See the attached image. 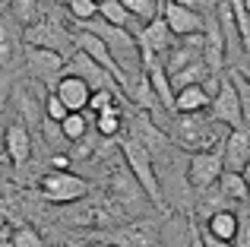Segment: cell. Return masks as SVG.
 Here are the masks:
<instances>
[{
  "label": "cell",
  "instance_id": "obj_1",
  "mask_svg": "<svg viewBox=\"0 0 250 247\" xmlns=\"http://www.w3.org/2000/svg\"><path fill=\"white\" fill-rule=\"evenodd\" d=\"M149 118L165 130V136L174 143L177 149H187L193 152H206V149L219 146L225 140L228 130L219 127L206 111L203 114H165V111H149Z\"/></svg>",
  "mask_w": 250,
  "mask_h": 247
},
{
  "label": "cell",
  "instance_id": "obj_2",
  "mask_svg": "<svg viewBox=\"0 0 250 247\" xmlns=\"http://www.w3.org/2000/svg\"><path fill=\"white\" fill-rule=\"evenodd\" d=\"M117 149H121V159H124V165H127V171L133 174V181L140 184L143 197L152 200V206L159 212H168L165 209V190H162L159 168H155L152 155L146 152V146L127 133V136H121V140H117Z\"/></svg>",
  "mask_w": 250,
  "mask_h": 247
},
{
  "label": "cell",
  "instance_id": "obj_3",
  "mask_svg": "<svg viewBox=\"0 0 250 247\" xmlns=\"http://www.w3.org/2000/svg\"><path fill=\"white\" fill-rule=\"evenodd\" d=\"M57 3H44V19L29 29H22L25 48H38V51H51V54H61L70 61L73 54V32L63 29V22L57 19Z\"/></svg>",
  "mask_w": 250,
  "mask_h": 247
},
{
  "label": "cell",
  "instance_id": "obj_4",
  "mask_svg": "<svg viewBox=\"0 0 250 247\" xmlns=\"http://www.w3.org/2000/svg\"><path fill=\"white\" fill-rule=\"evenodd\" d=\"M38 193L48 203L70 206V203H80V200L89 197V181L73 174V171H48L38 181Z\"/></svg>",
  "mask_w": 250,
  "mask_h": 247
},
{
  "label": "cell",
  "instance_id": "obj_5",
  "mask_svg": "<svg viewBox=\"0 0 250 247\" xmlns=\"http://www.w3.org/2000/svg\"><path fill=\"white\" fill-rule=\"evenodd\" d=\"M212 3H184V0H162V19L171 29L174 38H190V35H203L206 16L200 10H209Z\"/></svg>",
  "mask_w": 250,
  "mask_h": 247
},
{
  "label": "cell",
  "instance_id": "obj_6",
  "mask_svg": "<svg viewBox=\"0 0 250 247\" xmlns=\"http://www.w3.org/2000/svg\"><path fill=\"white\" fill-rule=\"evenodd\" d=\"M222 171H225V162H222V143L212 149H206V152H193L187 159V171H184V178H187V187L196 193H206L209 187L219 184Z\"/></svg>",
  "mask_w": 250,
  "mask_h": 247
},
{
  "label": "cell",
  "instance_id": "obj_7",
  "mask_svg": "<svg viewBox=\"0 0 250 247\" xmlns=\"http://www.w3.org/2000/svg\"><path fill=\"white\" fill-rule=\"evenodd\" d=\"M63 73H67V76H76L80 82H85V89H89V92H114L117 99H127V95H124V89H121V82H117L104 67H98L95 61H89L85 54H80V51H73V54H70Z\"/></svg>",
  "mask_w": 250,
  "mask_h": 247
},
{
  "label": "cell",
  "instance_id": "obj_8",
  "mask_svg": "<svg viewBox=\"0 0 250 247\" xmlns=\"http://www.w3.org/2000/svg\"><path fill=\"white\" fill-rule=\"evenodd\" d=\"M206 114L219 124V127H225V130H241V127H244V118H241V102H238V92H234L228 73H222V86H219V92H215V99L209 102V111Z\"/></svg>",
  "mask_w": 250,
  "mask_h": 247
},
{
  "label": "cell",
  "instance_id": "obj_9",
  "mask_svg": "<svg viewBox=\"0 0 250 247\" xmlns=\"http://www.w3.org/2000/svg\"><path fill=\"white\" fill-rule=\"evenodd\" d=\"M25 54V38H22V25L10 16V10L0 16V73L10 76L13 70L22 63Z\"/></svg>",
  "mask_w": 250,
  "mask_h": 247
},
{
  "label": "cell",
  "instance_id": "obj_10",
  "mask_svg": "<svg viewBox=\"0 0 250 247\" xmlns=\"http://www.w3.org/2000/svg\"><path fill=\"white\" fill-rule=\"evenodd\" d=\"M22 63H25V70L32 73V80L57 86V80L63 76V67H67V57L51 54V51H38V48H25Z\"/></svg>",
  "mask_w": 250,
  "mask_h": 247
},
{
  "label": "cell",
  "instance_id": "obj_11",
  "mask_svg": "<svg viewBox=\"0 0 250 247\" xmlns=\"http://www.w3.org/2000/svg\"><path fill=\"white\" fill-rule=\"evenodd\" d=\"M104 244L114 247H155L159 244V225L155 222H130L104 235Z\"/></svg>",
  "mask_w": 250,
  "mask_h": 247
},
{
  "label": "cell",
  "instance_id": "obj_12",
  "mask_svg": "<svg viewBox=\"0 0 250 247\" xmlns=\"http://www.w3.org/2000/svg\"><path fill=\"white\" fill-rule=\"evenodd\" d=\"M222 162H225V171L241 174L250 162V130H228L225 140H222Z\"/></svg>",
  "mask_w": 250,
  "mask_h": 247
},
{
  "label": "cell",
  "instance_id": "obj_13",
  "mask_svg": "<svg viewBox=\"0 0 250 247\" xmlns=\"http://www.w3.org/2000/svg\"><path fill=\"white\" fill-rule=\"evenodd\" d=\"M3 152H6V159H10L16 168L29 165V159H32V130L25 127L22 121H10L6 124V130H3Z\"/></svg>",
  "mask_w": 250,
  "mask_h": 247
},
{
  "label": "cell",
  "instance_id": "obj_14",
  "mask_svg": "<svg viewBox=\"0 0 250 247\" xmlns=\"http://www.w3.org/2000/svg\"><path fill=\"white\" fill-rule=\"evenodd\" d=\"M54 95L61 99V105L67 108L70 114H83L85 108H89V99H92V92L85 89V82H80L76 76H67V73L57 80Z\"/></svg>",
  "mask_w": 250,
  "mask_h": 247
},
{
  "label": "cell",
  "instance_id": "obj_15",
  "mask_svg": "<svg viewBox=\"0 0 250 247\" xmlns=\"http://www.w3.org/2000/svg\"><path fill=\"white\" fill-rule=\"evenodd\" d=\"M193 228H196L193 216H184V212H177V216H162L159 241L165 244V247H187Z\"/></svg>",
  "mask_w": 250,
  "mask_h": 247
},
{
  "label": "cell",
  "instance_id": "obj_16",
  "mask_svg": "<svg viewBox=\"0 0 250 247\" xmlns=\"http://www.w3.org/2000/svg\"><path fill=\"white\" fill-rule=\"evenodd\" d=\"M203 231L219 241H228V244H238V231H241V212H234L231 206L228 209H219L203 222Z\"/></svg>",
  "mask_w": 250,
  "mask_h": 247
},
{
  "label": "cell",
  "instance_id": "obj_17",
  "mask_svg": "<svg viewBox=\"0 0 250 247\" xmlns=\"http://www.w3.org/2000/svg\"><path fill=\"white\" fill-rule=\"evenodd\" d=\"M203 111H209V95L203 92V86L174 92V114H203Z\"/></svg>",
  "mask_w": 250,
  "mask_h": 247
},
{
  "label": "cell",
  "instance_id": "obj_18",
  "mask_svg": "<svg viewBox=\"0 0 250 247\" xmlns=\"http://www.w3.org/2000/svg\"><path fill=\"white\" fill-rule=\"evenodd\" d=\"M121 3H124V10L130 13V19L140 22V29L162 16V0H121Z\"/></svg>",
  "mask_w": 250,
  "mask_h": 247
},
{
  "label": "cell",
  "instance_id": "obj_19",
  "mask_svg": "<svg viewBox=\"0 0 250 247\" xmlns=\"http://www.w3.org/2000/svg\"><path fill=\"white\" fill-rule=\"evenodd\" d=\"M10 16L16 19L22 29H29V25H35V22L44 19V3H38V0H13Z\"/></svg>",
  "mask_w": 250,
  "mask_h": 247
},
{
  "label": "cell",
  "instance_id": "obj_20",
  "mask_svg": "<svg viewBox=\"0 0 250 247\" xmlns=\"http://www.w3.org/2000/svg\"><path fill=\"white\" fill-rule=\"evenodd\" d=\"M215 190H219L222 197L228 200V203H250L247 184H244V178H241V174L222 171V178H219V184H215Z\"/></svg>",
  "mask_w": 250,
  "mask_h": 247
},
{
  "label": "cell",
  "instance_id": "obj_21",
  "mask_svg": "<svg viewBox=\"0 0 250 247\" xmlns=\"http://www.w3.org/2000/svg\"><path fill=\"white\" fill-rule=\"evenodd\" d=\"M98 19H102L104 25H114V29H127V25L133 22L121 0H102V3H98Z\"/></svg>",
  "mask_w": 250,
  "mask_h": 247
},
{
  "label": "cell",
  "instance_id": "obj_22",
  "mask_svg": "<svg viewBox=\"0 0 250 247\" xmlns=\"http://www.w3.org/2000/svg\"><path fill=\"white\" fill-rule=\"evenodd\" d=\"M228 80H231L234 92H238V102H241V118H244V130H250V80L241 70H225Z\"/></svg>",
  "mask_w": 250,
  "mask_h": 247
},
{
  "label": "cell",
  "instance_id": "obj_23",
  "mask_svg": "<svg viewBox=\"0 0 250 247\" xmlns=\"http://www.w3.org/2000/svg\"><path fill=\"white\" fill-rule=\"evenodd\" d=\"M13 247H48L44 244V238H42V231L35 228V225H29V222H19L16 228L10 231V238H6Z\"/></svg>",
  "mask_w": 250,
  "mask_h": 247
},
{
  "label": "cell",
  "instance_id": "obj_24",
  "mask_svg": "<svg viewBox=\"0 0 250 247\" xmlns=\"http://www.w3.org/2000/svg\"><path fill=\"white\" fill-rule=\"evenodd\" d=\"M63 13H67V19H73L76 25H85V22H92V19H98V3L95 0H70V3H63Z\"/></svg>",
  "mask_w": 250,
  "mask_h": 247
},
{
  "label": "cell",
  "instance_id": "obj_25",
  "mask_svg": "<svg viewBox=\"0 0 250 247\" xmlns=\"http://www.w3.org/2000/svg\"><path fill=\"white\" fill-rule=\"evenodd\" d=\"M61 133H63V140H70L73 146L83 143L85 136H89V118H85V114H70V118L61 124Z\"/></svg>",
  "mask_w": 250,
  "mask_h": 247
},
{
  "label": "cell",
  "instance_id": "obj_26",
  "mask_svg": "<svg viewBox=\"0 0 250 247\" xmlns=\"http://www.w3.org/2000/svg\"><path fill=\"white\" fill-rule=\"evenodd\" d=\"M124 130V114L121 108H111V111L98 114V136H108V140H114V136H121Z\"/></svg>",
  "mask_w": 250,
  "mask_h": 247
},
{
  "label": "cell",
  "instance_id": "obj_27",
  "mask_svg": "<svg viewBox=\"0 0 250 247\" xmlns=\"http://www.w3.org/2000/svg\"><path fill=\"white\" fill-rule=\"evenodd\" d=\"M70 118V111L61 105V99H57L54 92H48V99H44V121H51V124H63Z\"/></svg>",
  "mask_w": 250,
  "mask_h": 247
},
{
  "label": "cell",
  "instance_id": "obj_28",
  "mask_svg": "<svg viewBox=\"0 0 250 247\" xmlns=\"http://www.w3.org/2000/svg\"><path fill=\"white\" fill-rule=\"evenodd\" d=\"M111 108H117V95H114V92H92V99H89V111L104 114V111H111Z\"/></svg>",
  "mask_w": 250,
  "mask_h": 247
},
{
  "label": "cell",
  "instance_id": "obj_29",
  "mask_svg": "<svg viewBox=\"0 0 250 247\" xmlns=\"http://www.w3.org/2000/svg\"><path fill=\"white\" fill-rule=\"evenodd\" d=\"M234 70H241V73H250V35L241 38V63Z\"/></svg>",
  "mask_w": 250,
  "mask_h": 247
},
{
  "label": "cell",
  "instance_id": "obj_30",
  "mask_svg": "<svg viewBox=\"0 0 250 247\" xmlns=\"http://www.w3.org/2000/svg\"><path fill=\"white\" fill-rule=\"evenodd\" d=\"M10 95H13V86H10V76H0V114L6 111V102H10Z\"/></svg>",
  "mask_w": 250,
  "mask_h": 247
},
{
  "label": "cell",
  "instance_id": "obj_31",
  "mask_svg": "<svg viewBox=\"0 0 250 247\" xmlns=\"http://www.w3.org/2000/svg\"><path fill=\"white\" fill-rule=\"evenodd\" d=\"M70 165H73V159H70V155H63V152L51 155V171H70Z\"/></svg>",
  "mask_w": 250,
  "mask_h": 247
},
{
  "label": "cell",
  "instance_id": "obj_32",
  "mask_svg": "<svg viewBox=\"0 0 250 247\" xmlns=\"http://www.w3.org/2000/svg\"><path fill=\"white\" fill-rule=\"evenodd\" d=\"M200 238H203V247H238V244H228V241H219V238L206 235L203 228H200Z\"/></svg>",
  "mask_w": 250,
  "mask_h": 247
},
{
  "label": "cell",
  "instance_id": "obj_33",
  "mask_svg": "<svg viewBox=\"0 0 250 247\" xmlns=\"http://www.w3.org/2000/svg\"><path fill=\"white\" fill-rule=\"evenodd\" d=\"M187 247H203V238H200V225L193 228V235H190V244Z\"/></svg>",
  "mask_w": 250,
  "mask_h": 247
},
{
  "label": "cell",
  "instance_id": "obj_34",
  "mask_svg": "<svg viewBox=\"0 0 250 247\" xmlns=\"http://www.w3.org/2000/svg\"><path fill=\"white\" fill-rule=\"evenodd\" d=\"M241 178H244V184H247V197H250V162H247L244 171H241Z\"/></svg>",
  "mask_w": 250,
  "mask_h": 247
},
{
  "label": "cell",
  "instance_id": "obj_35",
  "mask_svg": "<svg viewBox=\"0 0 250 247\" xmlns=\"http://www.w3.org/2000/svg\"><path fill=\"white\" fill-rule=\"evenodd\" d=\"M244 13H247V25H250V0H244Z\"/></svg>",
  "mask_w": 250,
  "mask_h": 247
},
{
  "label": "cell",
  "instance_id": "obj_36",
  "mask_svg": "<svg viewBox=\"0 0 250 247\" xmlns=\"http://www.w3.org/2000/svg\"><path fill=\"white\" fill-rule=\"evenodd\" d=\"M92 247H114V244H104V241H102V244H92Z\"/></svg>",
  "mask_w": 250,
  "mask_h": 247
},
{
  "label": "cell",
  "instance_id": "obj_37",
  "mask_svg": "<svg viewBox=\"0 0 250 247\" xmlns=\"http://www.w3.org/2000/svg\"><path fill=\"white\" fill-rule=\"evenodd\" d=\"M0 247H13V244H10V241H0Z\"/></svg>",
  "mask_w": 250,
  "mask_h": 247
},
{
  "label": "cell",
  "instance_id": "obj_38",
  "mask_svg": "<svg viewBox=\"0 0 250 247\" xmlns=\"http://www.w3.org/2000/svg\"><path fill=\"white\" fill-rule=\"evenodd\" d=\"M51 247H70V244H51Z\"/></svg>",
  "mask_w": 250,
  "mask_h": 247
},
{
  "label": "cell",
  "instance_id": "obj_39",
  "mask_svg": "<svg viewBox=\"0 0 250 247\" xmlns=\"http://www.w3.org/2000/svg\"><path fill=\"white\" fill-rule=\"evenodd\" d=\"M244 76H247V80H250V73H244Z\"/></svg>",
  "mask_w": 250,
  "mask_h": 247
}]
</instances>
